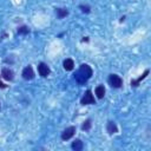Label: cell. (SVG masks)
Instances as JSON below:
<instances>
[{
  "instance_id": "6da1fadb",
  "label": "cell",
  "mask_w": 151,
  "mask_h": 151,
  "mask_svg": "<svg viewBox=\"0 0 151 151\" xmlns=\"http://www.w3.org/2000/svg\"><path fill=\"white\" fill-rule=\"evenodd\" d=\"M92 73H93V71H92V68H91L90 65H87V64H81L73 76H74L76 81L81 85V84H85V83L92 77Z\"/></svg>"
},
{
  "instance_id": "7a4b0ae2",
  "label": "cell",
  "mask_w": 151,
  "mask_h": 151,
  "mask_svg": "<svg viewBox=\"0 0 151 151\" xmlns=\"http://www.w3.org/2000/svg\"><path fill=\"white\" fill-rule=\"evenodd\" d=\"M107 80H109V84L111 85V87H113V88H119L123 86V79L116 73L110 74Z\"/></svg>"
},
{
  "instance_id": "3957f363",
  "label": "cell",
  "mask_w": 151,
  "mask_h": 151,
  "mask_svg": "<svg viewBox=\"0 0 151 151\" xmlns=\"http://www.w3.org/2000/svg\"><path fill=\"white\" fill-rule=\"evenodd\" d=\"M80 104L81 105H91V104H96V99H94V96L92 94V91L91 90H86L83 98L80 99Z\"/></svg>"
},
{
  "instance_id": "277c9868",
  "label": "cell",
  "mask_w": 151,
  "mask_h": 151,
  "mask_svg": "<svg viewBox=\"0 0 151 151\" xmlns=\"http://www.w3.org/2000/svg\"><path fill=\"white\" fill-rule=\"evenodd\" d=\"M76 131H77L76 126H68V127H66L61 132V139L63 140H68L70 138H72L76 134Z\"/></svg>"
},
{
  "instance_id": "5b68a950",
  "label": "cell",
  "mask_w": 151,
  "mask_h": 151,
  "mask_svg": "<svg viewBox=\"0 0 151 151\" xmlns=\"http://www.w3.org/2000/svg\"><path fill=\"white\" fill-rule=\"evenodd\" d=\"M22 78L25 79V80H32L33 78H34V71H33V68H32V66L31 65H28V66H26L24 70H22Z\"/></svg>"
},
{
  "instance_id": "8992f818",
  "label": "cell",
  "mask_w": 151,
  "mask_h": 151,
  "mask_svg": "<svg viewBox=\"0 0 151 151\" xmlns=\"http://www.w3.org/2000/svg\"><path fill=\"white\" fill-rule=\"evenodd\" d=\"M38 72H39V74H40L42 78H46V77L51 73V70H50V67H48L45 63H40V64L38 65Z\"/></svg>"
},
{
  "instance_id": "52a82bcc",
  "label": "cell",
  "mask_w": 151,
  "mask_h": 151,
  "mask_svg": "<svg viewBox=\"0 0 151 151\" xmlns=\"http://www.w3.org/2000/svg\"><path fill=\"white\" fill-rule=\"evenodd\" d=\"M1 77H2L5 80H7V81H12V80L14 79V73H13V71H12L11 68L4 67V68L1 70Z\"/></svg>"
},
{
  "instance_id": "ba28073f",
  "label": "cell",
  "mask_w": 151,
  "mask_h": 151,
  "mask_svg": "<svg viewBox=\"0 0 151 151\" xmlns=\"http://www.w3.org/2000/svg\"><path fill=\"white\" fill-rule=\"evenodd\" d=\"M106 131L110 133V134H113V133H117L118 132V127H117V125H116V123L114 122H107V124H106Z\"/></svg>"
},
{
  "instance_id": "9c48e42d",
  "label": "cell",
  "mask_w": 151,
  "mask_h": 151,
  "mask_svg": "<svg viewBox=\"0 0 151 151\" xmlns=\"http://www.w3.org/2000/svg\"><path fill=\"white\" fill-rule=\"evenodd\" d=\"M147 74H149V70H145V72H144V73H143L138 79H132V80H131V86H132V87H137V86L139 85V83H140L143 79H145V78H146V76H147Z\"/></svg>"
},
{
  "instance_id": "30bf717a",
  "label": "cell",
  "mask_w": 151,
  "mask_h": 151,
  "mask_svg": "<svg viewBox=\"0 0 151 151\" xmlns=\"http://www.w3.org/2000/svg\"><path fill=\"white\" fill-rule=\"evenodd\" d=\"M63 66H64V68H65L66 71H72L73 67H74V61H73L71 58H67V59L64 60Z\"/></svg>"
},
{
  "instance_id": "8fae6325",
  "label": "cell",
  "mask_w": 151,
  "mask_h": 151,
  "mask_svg": "<svg viewBox=\"0 0 151 151\" xmlns=\"http://www.w3.org/2000/svg\"><path fill=\"white\" fill-rule=\"evenodd\" d=\"M94 92H96V96H97L98 99H103L104 96H105V87H104V85H98L96 87Z\"/></svg>"
},
{
  "instance_id": "7c38bea8",
  "label": "cell",
  "mask_w": 151,
  "mask_h": 151,
  "mask_svg": "<svg viewBox=\"0 0 151 151\" xmlns=\"http://www.w3.org/2000/svg\"><path fill=\"white\" fill-rule=\"evenodd\" d=\"M71 147H72L73 150H76V151H80V150L84 147V144H83V142H81L80 139H76V140L72 142Z\"/></svg>"
},
{
  "instance_id": "4fadbf2b",
  "label": "cell",
  "mask_w": 151,
  "mask_h": 151,
  "mask_svg": "<svg viewBox=\"0 0 151 151\" xmlns=\"http://www.w3.org/2000/svg\"><path fill=\"white\" fill-rule=\"evenodd\" d=\"M55 14H57V17L59 19H63L66 15H68V9L67 8H57L55 9Z\"/></svg>"
},
{
  "instance_id": "5bb4252c",
  "label": "cell",
  "mask_w": 151,
  "mask_h": 151,
  "mask_svg": "<svg viewBox=\"0 0 151 151\" xmlns=\"http://www.w3.org/2000/svg\"><path fill=\"white\" fill-rule=\"evenodd\" d=\"M91 126H92L91 119H86V120L83 123V125H81V129H83L84 131H88V130L91 129Z\"/></svg>"
},
{
  "instance_id": "9a60e30c",
  "label": "cell",
  "mask_w": 151,
  "mask_h": 151,
  "mask_svg": "<svg viewBox=\"0 0 151 151\" xmlns=\"http://www.w3.org/2000/svg\"><path fill=\"white\" fill-rule=\"evenodd\" d=\"M29 33V28L27 26H20L18 28V34H27Z\"/></svg>"
},
{
  "instance_id": "2e32d148",
  "label": "cell",
  "mask_w": 151,
  "mask_h": 151,
  "mask_svg": "<svg viewBox=\"0 0 151 151\" xmlns=\"http://www.w3.org/2000/svg\"><path fill=\"white\" fill-rule=\"evenodd\" d=\"M79 8L81 9V12H83V13H90V12H91L90 6H87V5H80V6H79Z\"/></svg>"
},
{
  "instance_id": "e0dca14e",
  "label": "cell",
  "mask_w": 151,
  "mask_h": 151,
  "mask_svg": "<svg viewBox=\"0 0 151 151\" xmlns=\"http://www.w3.org/2000/svg\"><path fill=\"white\" fill-rule=\"evenodd\" d=\"M5 87H6V85H5V84H4V83L0 80V88H5Z\"/></svg>"
},
{
  "instance_id": "ac0fdd59",
  "label": "cell",
  "mask_w": 151,
  "mask_h": 151,
  "mask_svg": "<svg viewBox=\"0 0 151 151\" xmlns=\"http://www.w3.org/2000/svg\"><path fill=\"white\" fill-rule=\"evenodd\" d=\"M83 41H88V38H87V37H85V38L83 39Z\"/></svg>"
}]
</instances>
